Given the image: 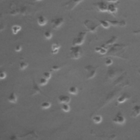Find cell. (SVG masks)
Returning a JSON list of instances; mask_svg holds the SVG:
<instances>
[{
    "label": "cell",
    "mask_w": 140,
    "mask_h": 140,
    "mask_svg": "<svg viewBox=\"0 0 140 140\" xmlns=\"http://www.w3.org/2000/svg\"><path fill=\"white\" fill-rule=\"evenodd\" d=\"M7 77V74L5 71H2L1 72H0V78L1 79H5Z\"/></svg>",
    "instance_id": "4dcf8cb0"
},
{
    "label": "cell",
    "mask_w": 140,
    "mask_h": 140,
    "mask_svg": "<svg viewBox=\"0 0 140 140\" xmlns=\"http://www.w3.org/2000/svg\"><path fill=\"white\" fill-rule=\"evenodd\" d=\"M129 95L127 94H124L120 96L117 99V102L119 104H123L127 100L129 99Z\"/></svg>",
    "instance_id": "ac0fdd59"
},
{
    "label": "cell",
    "mask_w": 140,
    "mask_h": 140,
    "mask_svg": "<svg viewBox=\"0 0 140 140\" xmlns=\"http://www.w3.org/2000/svg\"><path fill=\"white\" fill-rule=\"evenodd\" d=\"M105 1L109 2H112V3H117L118 2V0H105Z\"/></svg>",
    "instance_id": "e575fe53"
},
{
    "label": "cell",
    "mask_w": 140,
    "mask_h": 140,
    "mask_svg": "<svg viewBox=\"0 0 140 140\" xmlns=\"http://www.w3.org/2000/svg\"><path fill=\"white\" fill-rule=\"evenodd\" d=\"M108 22L111 24V25H112V26H120V27H124L126 26V22L124 20L121 21V22H118V21H111V20H109Z\"/></svg>",
    "instance_id": "7c38bea8"
},
{
    "label": "cell",
    "mask_w": 140,
    "mask_h": 140,
    "mask_svg": "<svg viewBox=\"0 0 140 140\" xmlns=\"http://www.w3.org/2000/svg\"><path fill=\"white\" fill-rule=\"evenodd\" d=\"M96 6L97 10L101 12H107L108 11V6L106 3L104 2H97L94 5Z\"/></svg>",
    "instance_id": "ba28073f"
},
{
    "label": "cell",
    "mask_w": 140,
    "mask_h": 140,
    "mask_svg": "<svg viewBox=\"0 0 140 140\" xmlns=\"http://www.w3.org/2000/svg\"><path fill=\"white\" fill-rule=\"evenodd\" d=\"M92 120L95 124H100L102 120V117L100 115H96L92 118Z\"/></svg>",
    "instance_id": "7402d4cb"
},
{
    "label": "cell",
    "mask_w": 140,
    "mask_h": 140,
    "mask_svg": "<svg viewBox=\"0 0 140 140\" xmlns=\"http://www.w3.org/2000/svg\"><path fill=\"white\" fill-rule=\"evenodd\" d=\"M22 30V26L20 25H13L12 27V33L14 35H16V34H18V33Z\"/></svg>",
    "instance_id": "d6986e66"
},
{
    "label": "cell",
    "mask_w": 140,
    "mask_h": 140,
    "mask_svg": "<svg viewBox=\"0 0 140 140\" xmlns=\"http://www.w3.org/2000/svg\"><path fill=\"white\" fill-rule=\"evenodd\" d=\"M95 52L97 53H99L101 54L104 55L107 52V49L106 47V45L105 44L102 45L100 47H96L95 49Z\"/></svg>",
    "instance_id": "e0dca14e"
},
{
    "label": "cell",
    "mask_w": 140,
    "mask_h": 140,
    "mask_svg": "<svg viewBox=\"0 0 140 140\" xmlns=\"http://www.w3.org/2000/svg\"><path fill=\"white\" fill-rule=\"evenodd\" d=\"M41 107L42 109H48L51 107V103L48 101H44L41 104Z\"/></svg>",
    "instance_id": "d4e9b609"
},
{
    "label": "cell",
    "mask_w": 140,
    "mask_h": 140,
    "mask_svg": "<svg viewBox=\"0 0 140 140\" xmlns=\"http://www.w3.org/2000/svg\"><path fill=\"white\" fill-rule=\"evenodd\" d=\"M44 36L45 39L49 40L52 38L53 33L50 31L46 30L44 32Z\"/></svg>",
    "instance_id": "484cf974"
},
{
    "label": "cell",
    "mask_w": 140,
    "mask_h": 140,
    "mask_svg": "<svg viewBox=\"0 0 140 140\" xmlns=\"http://www.w3.org/2000/svg\"><path fill=\"white\" fill-rule=\"evenodd\" d=\"M64 20L63 18H58L52 20L51 21V25H52V27L53 29L57 30L60 27L61 25L63 24Z\"/></svg>",
    "instance_id": "52a82bcc"
},
{
    "label": "cell",
    "mask_w": 140,
    "mask_h": 140,
    "mask_svg": "<svg viewBox=\"0 0 140 140\" xmlns=\"http://www.w3.org/2000/svg\"><path fill=\"white\" fill-rule=\"evenodd\" d=\"M87 31H82L78 33L72 41V46L81 45L83 44L87 35Z\"/></svg>",
    "instance_id": "7a4b0ae2"
},
{
    "label": "cell",
    "mask_w": 140,
    "mask_h": 140,
    "mask_svg": "<svg viewBox=\"0 0 140 140\" xmlns=\"http://www.w3.org/2000/svg\"><path fill=\"white\" fill-rule=\"evenodd\" d=\"M15 51L16 52H20L21 50H22V46L20 44H18L15 46V47L14 48Z\"/></svg>",
    "instance_id": "1f68e13d"
},
{
    "label": "cell",
    "mask_w": 140,
    "mask_h": 140,
    "mask_svg": "<svg viewBox=\"0 0 140 140\" xmlns=\"http://www.w3.org/2000/svg\"><path fill=\"white\" fill-rule=\"evenodd\" d=\"M35 1H42V0H35Z\"/></svg>",
    "instance_id": "d590c367"
},
{
    "label": "cell",
    "mask_w": 140,
    "mask_h": 140,
    "mask_svg": "<svg viewBox=\"0 0 140 140\" xmlns=\"http://www.w3.org/2000/svg\"><path fill=\"white\" fill-rule=\"evenodd\" d=\"M140 115V105H136L131 109V116L133 118H137Z\"/></svg>",
    "instance_id": "9c48e42d"
},
{
    "label": "cell",
    "mask_w": 140,
    "mask_h": 140,
    "mask_svg": "<svg viewBox=\"0 0 140 140\" xmlns=\"http://www.w3.org/2000/svg\"><path fill=\"white\" fill-rule=\"evenodd\" d=\"M133 33L134 34V35H140V29L138 30H135L133 32Z\"/></svg>",
    "instance_id": "836d02e7"
},
{
    "label": "cell",
    "mask_w": 140,
    "mask_h": 140,
    "mask_svg": "<svg viewBox=\"0 0 140 140\" xmlns=\"http://www.w3.org/2000/svg\"><path fill=\"white\" fill-rule=\"evenodd\" d=\"M33 88H32V92L31 93V95H33L35 94H39V93H42V91L41 90L40 88L38 86V85L35 82L34 80H33Z\"/></svg>",
    "instance_id": "2e32d148"
},
{
    "label": "cell",
    "mask_w": 140,
    "mask_h": 140,
    "mask_svg": "<svg viewBox=\"0 0 140 140\" xmlns=\"http://www.w3.org/2000/svg\"><path fill=\"white\" fill-rule=\"evenodd\" d=\"M117 11H118V8H117V5H116V4L112 3V4H110L108 6L107 12L109 13L110 14L115 16V15L117 14Z\"/></svg>",
    "instance_id": "8fae6325"
},
{
    "label": "cell",
    "mask_w": 140,
    "mask_h": 140,
    "mask_svg": "<svg viewBox=\"0 0 140 140\" xmlns=\"http://www.w3.org/2000/svg\"><path fill=\"white\" fill-rule=\"evenodd\" d=\"M99 22L100 23V25L105 29H108L111 26V24L108 22L107 20H99Z\"/></svg>",
    "instance_id": "44dd1931"
},
{
    "label": "cell",
    "mask_w": 140,
    "mask_h": 140,
    "mask_svg": "<svg viewBox=\"0 0 140 140\" xmlns=\"http://www.w3.org/2000/svg\"><path fill=\"white\" fill-rule=\"evenodd\" d=\"M60 69H61V67L60 66L55 65V66H52V67L51 68V71H59V70H60Z\"/></svg>",
    "instance_id": "d6a6232c"
},
{
    "label": "cell",
    "mask_w": 140,
    "mask_h": 140,
    "mask_svg": "<svg viewBox=\"0 0 140 140\" xmlns=\"http://www.w3.org/2000/svg\"><path fill=\"white\" fill-rule=\"evenodd\" d=\"M69 92L71 95H76L78 93V88L75 86H72L69 88V90H68Z\"/></svg>",
    "instance_id": "ffe728a7"
},
{
    "label": "cell",
    "mask_w": 140,
    "mask_h": 140,
    "mask_svg": "<svg viewBox=\"0 0 140 140\" xmlns=\"http://www.w3.org/2000/svg\"><path fill=\"white\" fill-rule=\"evenodd\" d=\"M38 25L40 26H43L47 23V19L43 15H40L37 18Z\"/></svg>",
    "instance_id": "4fadbf2b"
},
{
    "label": "cell",
    "mask_w": 140,
    "mask_h": 140,
    "mask_svg": "<svg viewBox=\"0 0 140 140\" xmlns=\"http://www.w3.org/2000/svg\"><path fill=\"white\" fill-rule=\"evenodd\" d=\"M112 63H113V60L111 58H107L105 62V65H106L107 66H111Z\"/></svg>",
    "instance_id": "f546056e"
},
{
    "label": "cell",
    "mask_w": 140,
    "mask_h": 140,
    "mask_svg": "<svg viewBox=\"0 0 140 140\" xmlns=\"http://www.w3.org/2000/svg\"><path fill=\"white\" fill-rule=\"evenodd\" d=\"M42 77L45 78L46 79L49 80L51 78V77H52V73H51L50 72H48V71L44 72L43 73Z\"/></svg>",
    "instance_id": "f1b7e54d"
},
{
    "label": "cell",
    "mask_w": 140,
    "mask_h": 140,
    "mask_svg": "<svg viewBox=\"0 0 140 140\" xmlns=\"http://www.w3.org/2000/svg\"><path fill=\"white\" fill-rule=\"evenodd\" d=\"M70 57L73 59H79L82 57L83 51L80 45H76L71 46L70 49Z\"/></svg>",
    "instance_id": "6da1fadb"
},
{
    "label": "cell",
    "mask_w": 140,
    "mask_h": 140,
    "mask_svg": "<svg viewBox=\"0 0 140 140\" xmlns=\"http://www.w3.org/2000/svg\"><path fill=\"white\" fill-rule=\"evenodd\" d=\"M117 40V36H113L111 39H110L109 40H108L107 42H106V43L105 44V45L106 46L109 45H112V44L115 43V42H116Z\"/></svg>",
    "instance_id": "cb8c5ba5"
},
{
    "label": "cell",
    "mask_w": 140,
    "mask_h": 140,
    "mask_svg": "<svg viewBox=\"0 0 140 140\" xmlns=\"http://www.w3.org/2000/svg\"><path fill=\"white\" fill-rule=\"evenodd\" d=\"M112 122L114 123L117 124L123 125L125 123L126 119L123 114L120 112H119L114 116V117L112 119Z\"/></svg>",
    "instance_id": "5b68a950"
},
{
    "label": "cell",
    "mask_w": 140,
    "mask_h": 140,
    "mask_svg": "<svg viewBox=\"0 0 140 140\" xmlns=\"http://www.w3.org/2000/svg\"><path fill=\"white\" fill-rule=\"evenodd\" d=\"M48 80H49L46 79L45 78L42 77L39 80V84H40V85L41 86H45V85L47 84V83H48Z\"/></svg>",
    "instance_id": "83f0119b"
},
{
    "label": "cell",
    "mask_w": 140,
    "mask_h": 140,
    "mask_svg": "<svg viewBox=\"0 0 140 140\" xmlns=\"http://www.w3.org/2000/svg\"><path fill=\"white\" fill-rule=\"evenodd\" d=\"M135 1H136V0H135Z\"/></svg>",
    "instance_id": "8d00e7d4"
},
{
    "label": "cell",
    "mask_w": 140,
    "mask_h": 140,
    "mask_svg": "<svg viewBox=\"0 0 140 140\" xmlns=\"http://www.w3.org/2000/svg\"><path fill=\"white\" fill-rule=\"evenodd\" d=\"M99 66L95 67L92 65H88L84 67V69L87 72V79H91L94 78L96 76L97 70Z\"/></svg>",
    "instance_id": "277c9868"
},
{
    "label": "cell",
    "mask_w": 140,
    "mask_h": 140,
    "mask_svg": "<svg viewBox=\"0 0 140 140\" xmlns=\"http://www.w3.org/2000/svg\"><path fill=\"white\" fill-rule=\"evenodd\" d=\"M29 66V63L27 62H25L24 61L20 62L19 63V69L21 70H24L25 69H26L27 66Z\"/></svg>",
    "instance_id": "4316f807"
},
{
    "label": "cell",
    "mask_w": 140,
    "mask_h": 140,
    "mask_svg": "<svg viewBox=\"0 0 140 140\" xmlns=\"http://www.w3.org/2000/svg\"><path fill=\"white\" fill-rule=\"evenodd\" d=\"M83 24L84 25L85 27L87 28V31L92 33L96 32L97 28L100 25V24H96L94 22H92V21L89 20H85L83 23Z\"/></svg>",
    "instance_id": "3957f363"
},
{
    "label": "cell",
    "mask_w": 140,
    "mask_h": 140,
    "mask_svg": "<svg viewBox=\"0 0 140 140\" xmlns=\"http://www.w3.org/2000/svg\"><path fill=\"white\" fill-rule=\"evenodd\" d=\"M61 47V45L58 43H54L51 47V53L53 54H56L59 52V50Z\"/></svg>",
    "instance_id": "5bb4252c"
},
{
    "label": "cell",
    "mask_w": 140,
    "mask_h": 140,
    "mask_svg": "<svg viewBox=\"0 0 140 140\" xmlns=\"http://www.w3.org/2000/svg\"><path fill=\"white\" fill-rule=\"evenodd\" d=\"M83 1L84 0H70V1L65 4L64 7L67 10L72 11L78 5H79L80 2Z\"/></svg>",
    "instance_id": "8992f818"
},
{
    "label": "cell",
    "mask_w": 140,
    "mask_h": 140,
    "mask_svg": "<svg viewBox=\"0 0 140 140\" xmlns=\"http://www.w3.org/2000/svg\"><path fill=\"white\" fill-rule=\"evenodd\" d=\"M58 101L61 104H69L71 100V98L68 95H61L58 97Z\"/></svg>",
    "instance_id": "30bf717a"
},
{
    "label": "cell",
    "mask_w": 140,
    "mask_h": 140,
    "mask_svg": "<svg viewBox=\"0 0 140 140\" xmlns=\"http://www.w3.org/2000/svg\"><path fill=\"white\" fill-rule=\"evenodd\" d=\"M8 100L11 103L15 104L18 101V96H17L15 92H13L11 93L10 95L8 97Z\"/></svg>",
    "instance_id": "9a60e30c"
},
{
    "label": "cell",
    "mask_w": 140,
    "mask_h": 140,
    "mask_svg": "<svg viewBox=\"0 0 140 140\" xmlns=\"http://www.w3.org/2000/svg\"><path fill=\"white\" fill-rule=\"evenodd\" d=\"M61 108L62 111L65 112H69L70 111V110H71L70 106L67 104H61Z\"/></svg>",
    "instance_id": "603a6c76"
}]
</instances>
